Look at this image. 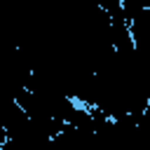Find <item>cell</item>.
Listing matches in <instances>:
<instances>
[]
</instances>
